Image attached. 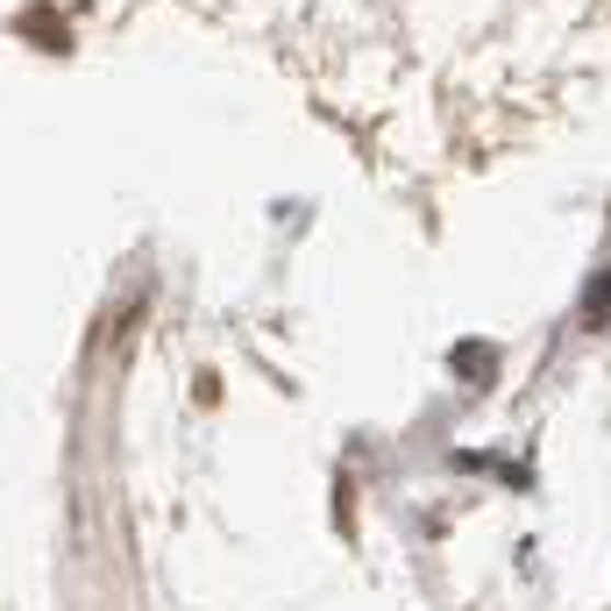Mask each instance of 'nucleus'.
I'll use <instances>...</instances> for the list:
<instances>
[{"mask_svg":"<svg viewBox=\"0 0 611 611\" xmlns=\"http://www.w3.org/2000/svg\"><path fill=\"white\" fill-rule=\"evenodd\" d=\"M355 128L490 136L611 71V0H178Z\"/></svg>","mask_w":611,"mask_h":611,"instance_id":"f257e3e1","label":"nucleus"}]
</instances>
